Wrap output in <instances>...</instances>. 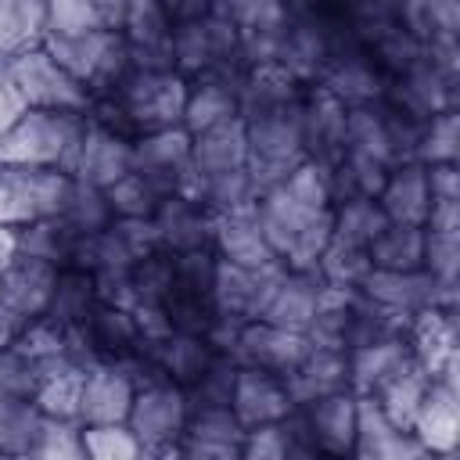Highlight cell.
Instances as JSON below:
<instances>
[{
  "instance_id": "1",
  "label": "cell",
  "mask_w": 460,
  "mask_h": 460,
  "mask_svg": "<svg viewBox=\"0 0 460 460\" xmlns=\"http://www.w3.org/2000/svg\"><path fill=\"white\" fill-rule=\"evenodd\" d=\"M255 219L270 252L288 270H316V259L331 241V205H316L288 183H277L255 198Z\"/></svg>"
},
{
  "instance_id": "2",
  "label": "cell",
  "mask_w": 460,
  "mask_h": 460,
  "mask_svg": "<svg viewBox=\"0 0 460 460\" xmlns=\"http://www.w3.org/2000/svg\"><path fill=\"white\" fill-rule=\"evenodd\" d=\"M86 129V111L22 108V115L0 137L4 165H58L68 172L75 144Z\"/></svg>"
},
{
  "instance_id": "3",
  "label": "cell",
  "mask_w": 460,
  "mask_h": 460,
  "mask_svg": "<svg viewBox=\"0 0 460 460\" xmlns=\"http://www.w3.org/2000/svg\"><path fill=\"white\" fill-rule=\"evenodd\" d=\"M4 72L25 108H61V111L90 108L86 86L47 47H25V50L11 54Z\"/></svg>"
},
{
  "instance_id": "4",
  "label": "cell",
  "mask_w": 460,
  "mask_h": 460,
  "mask_svg": "<svg viewBox=\"0 0 460 460\" xmlns=\"http://www.w3.org/2000/svg\"><path fill=\"white\" fill-rule=\"evenodd\" d=\"M129 169L140 172L162 198H169V194L198 198L201 194V176L194 172V162H190V133L183 126L151 129V133L133 137Z\"/></svg>"
},
{
  "instance_id": "5",
  "label": "cell",
  "mask_w": 460,
  "mask_h": 460,
  "mask_svg": "<svg viewBox=\"0 0 460 460\" xmlns=\"http://www.w3.org/2000/svg\"><path fill=\"white\" fill-rule=\"evenodd\" d=\"M187 417H190V406L183 388L158 377V381L137 385L126 428L140 442V453H180V435Z\"/></svg>"
},
{
  "instance_id": "6",
  "label": "cell",
  "mask_w": 460,
  "mask_h": 460,
  "mask_svg": "<svg viewBox=\"0 0 460 460\" xmlns=\"http://www.w3.org/2000/svg\"><path fill=\"white\" fill-rule=\"evenodd\" d=\"M453 288L456 284L435 280L424 266L417 270H374L370 266V273L359 280L356 291L399 316H413L431 305H453Z\"/></svg>"
},
{
  "instance_id": "7",
  "label": "cell",
  "mask_w": 460,
  "mask_h": 460,
  "mask_svg": "<svg viewBox=\"0 0 460 460\" xmlns=\"http://www.w3.org/2000/svg\"><path fill=\"white\" fill-rule=\"evenodd\" d=\"M309 345L313 341L305 338V331H291V327H280L270 320H248V323H241V331L230 345V356L237 359V367H259V370L284 377L305 359Z\"/></svg>"
},
{
  "instance_id": "8",
  "label": "cell",
  "mask_w": 460,
  "mask_h": 460,
  "mask_svg": "<svg viewBox=\"0 0 460 460\" xmlns=\"http://www.w3.org/2000/svg\"><path fill=\"white\" fill-rule=\"evenodd\" d=\"M129 155H133V140L86 119V129L75 144V155L68 162V176L93 183V187H108L119 176L129 172Z\"/></svg>"
},
{
  "instance_id": "9",
  "label": "cell",
  "mask_w": 460,
  "mask_h": 460,
  "mask_svg": "<svg viewBox=\"0 0 460 460\" xmlns=\"http://www.w3.org/2000/svg\"><path fill=\"white\" fill-rule=\"evenodd\" d=\"M295 410H298L305 435H309L316 453H327V456L352 453V442H356V392L352 388L320 395V399L302 402Z\"/></svg>"
},
{
  "instance_id": "10",
  "label": "cell",
  "mask_w": 460,
  "mask_h": 460,
  "mask_svg": "<svg viewBox=\"0 0 460 460\" xmlns=\"http://www.w3.org/2000/svg\"><path fill=\"white\" fill-rule=\"evenodd\" d=\"M291 406L295 402H291L280 374H270V370H259V367H237L230 410H234V417L241 420L244 431L288 417Z\"/></svg>"
},
{
  "instance_id": "11",
  "label": "cell",
  "mask_w": 460,
  "mask_h": 460,
  "mask_svg": "<svg viewBox=\"0 0 460 460\" xmlns=\"http://www.w3.org/2000/svg\"><path fill=\"white\" fill-rule=\"evenodd\" d=\"M54 280H58V266H50L36 255L14 252L0 266V302L7 309H14L18 316L36 320V316H43V309L50 302Z\"/></svg>"
},
{
  "instance_id": "12",
  "label": "cell",
  "mask_w": 460,
  "mask_h": 460,
  "mask_svg": "<svg viewBox=\"0 0 460 460\" xmlns=\"http://www.w3.org/2000/svg\"><path fill=\"white\" fill-rule=\"evenodd\" d=\"M155 234L165 252H190V248H212V230H216V212H208L198 198L187 194H169L158 201L155 216Z\"/></svg>"
},
{
  "instance_id": "13",
  "label": "cell",
  "mask_w": 460,
  "mask_h": 460,
  "mask_svg": "<svg viewBox=\"0 0 460 460\" xmlns=\"http://www.w3.org/2000/svg\"><path fill=\"white\" fill-rule=\"evenodd\" d=\"M137 385L115 363H90L83 370L79 424H126Z\"/></svg>"
},
{
  "instance_id": "14",
  "label": "cell",
  "mask_w": 460,
  "mask_h": 460,
  "mask_svg": "<svg viewBox=\"0 0 460 460\" xmlns=\"http://www.w3.org/2000/svg\"><path fill=\"white\" fill-rule=\"evenodd\" d=\"M323 280L316 270H284V277L277 280L266 309L259 320L291 327V331H305L309 320L316 316V309L323 305Z\"/></svg>"
},
{
  "instance_id": "15",
  "label": "cell",
  "mask_w": 460,
  "mask_h": 460,
  "mask_svg": "<svg viewBox=\"0 0 460 460\" xmlns=\"http://www.w3.org/2000/svg\"><path fill=\"white\" fill-rule=\"evenodd\" d=\"M244 428L234 417L230 406H208V410H190L183 435H180V453L183 456H241Z\"/></svg>"
},
{
  "instance_id": "16",
  "label": "cell",
  "mask_w": 460,
  "mask_h": 460,
  "mask_svg": "<svg viewBox=\"0 0 460 460\" xmlns=\"http://www.w3.org/2000/svg\"><path fill=\"white\" fill-rule=\"evenodd\" d=\"M190 162H194V172L201 180L216 176V172H230V169H241L248 162V133H244V119L234 115V119H223L208 129H198L190 133ZM201 198V194H198Z\"/></svg>"
},
{
  "instance_id": "17",
  "label": "cell",
  "mask_w": 460,
  "mask_h": 460,
  "mask_svg": "<svg viewBox=\"0 0 460 460\" xmlns=\"http://www.w3.org/2000/svg\"><path fill=\"white\" fill-rule=\"evenodd\" d=\"M284 388L295 406L349 388V352L327 349V345H309L305 359L291 374H284Z\"/></svg>"
},
{
  "instance_id": "18",
  "label": "cell",
  "mask_w": 460,
  "mask_h": 460,
  "mask_svg": "<svg viewBox=\"0 0 460 460\" xmlns=\"http://www.w3.org/2000/svg\"><path fill=\"white\" fill-rule=\"evenodd\" d=\"M460 428V406H456V385L431 377L428 392L413 417V435L424 446V453H453Z\"/></svg>"
},
{
  "instance_id": "19",
  "label": "cell",
  "mask_w": 460,
  "mask_h": 460,
  "mask_svg": "<svg viewBox=\"0 0 460 460\" xmlns=\"http://www.w3.org/2000/svg\"><path fill=\"white\" fill-rule=\"evenodd\" d=\"M356 456H424L413 431L395 428L374 395H356Z\"/></svg>"
},
{
  "instance_id": "20",
  "label": "cell",
  "mask_w": 460,
  "mask_h": 460,
  "mask_svg": "<svg viewBox=\"0 0 460 460\" xmlns=\"http://www.w3.org/2000/svg\"><path fill=\"white\" fill-rule=\"evenodd\" d=\"M377 205L392 223H417L424 226L431 190H428V169L424 162H395L385 176V187L377 190Z\"/></svg>"
},
{
  "instance_id": "21",
  "label": "cell",
  "mask_w": 460,
  "mask_h": 460,
  "mask_svg": "<svg viewBox=\"0 0 460 460\" xmlns=\"http://www.w3.org/2000/svg\"><path fill=\"white\" fill-rule=\"evenodd\" d=\"M212 248L219 259L241 262V266H262L270 259H277L262 237V226L255 219V205L248 208H234V212H219L216 216V230H212Z\"/></svg>"
},
{
  "instance_id": "22",
  "label": "cell",
  "mask_w": 460,
  "mask_h": 460,
  "mask_svg": "<svg viewBox=\"0 0 460 460\" xmlns=\"http://www.w3.org/2000/svg\"><path fill=\"white\" fill-rule=\"evenodd\" d=\"M47 413L32 395H4L0 392V456H32Z\"/></svg>"
},
{
  "instance_id": "23",
  "label": "cell",
  "mask_w": 460,
  "mask_h": 460,
  "mask_svg": "<svg viewBox=\"0 0 460 460\" xmlns=\"http://www.w3.org/2000/svg\"><path fill=\"white\" fill-rule=\"evenodd\" d=\"M97 309V288H93V273L83 266H65L58 270L50 302L43 309V316L65 323V327H79L90 313Z\"/></svg>"
},
{
  "instance_id": "24",
  "label": "cell",
  "mask_w": 460,
  "mask_h": 460,
  "mask_svg": "<svg viewBox=\"0 0 460 460\" xmlns=\"http://www.w3.org/2000/svg\"><path fill=\"white\" fill-rule=\"evenodd\" d=\"M388 223V216L381 212L377 198H341L331 205V241L349 244V248H363L381 234V226Z\"/></svg>"
},
{
  "instance_id": "25",
  "label": "cell",
  "mask_w": 460,
  "mask_h": 460,
  "mask_svg": "<svg viewBox=\"0 0 460 460\" xmlns=\"http://www.w3.org/2000/svg\"><path fill=\"white\" fill-rule=\"evenodd\" d=\"M237 115V83L226 79H198L187 90V104H183V129L198 133L208 129L223 119Z\"/></svg>"
},
{
  "instance_id": "26",
  "label": "cell",
  "mask_w": 460,
  "mask_h": 460,
  "mask_svg": "<svg viewBox=\"0 0 460 460\" xmlns=\"http://www.w3.org/2000/svg\"><path fill=\"white\" fill-rule=\"evenodd\" d=\"M374 270H417L424 259V226L417 223H385L381 234L367 244Z\"/></svg>"
},
{
  "instance_id": "27",
  "label": "cell",
  "mask_w": 460,
  "mask_h": 460,
  "mask_svg": "<svg viewBox=\"0 0 460 460\" xmlns=\"http://www.w3.org/2000/svg\"><path fill=\"white\" fill-rule=\"evenodd\" d=\"M58 219H65L79 234H97L115 219V212H111V201H108L104 187H93V183H83V180H68L65 201L58 208Z\"/></svg>"
},
{
  "instance_id": "28",
  "label": "cell",
  "mask_w": 460,
  "mask_h": 460,
  "mask_svg": "<svg viewBox=\"0 0 460 460\" xmlns=\"http://www.w3.org/2000/svg\"><path fill=\"white\" fill-rule=\"evenodd\" d=\"M234 377H237V359L230 352H219L187 388V406L190 410H208V406H230L234 395Z\"/></svg>"
},
{
  "instance_id": "29",
  "label": "cell",
  "mask_w": 460,
  "mask_h": 460,
  "mask_svg": "<svg viewBox=\"0 0 460 460\" xmlns=\"http://www.w3.org/2000/svg\"><path fill=\"white\" fill-rule=\"evenodd\" d=\"M104 194L111 201L115 219H151L155 208H158V201H162V194L140 172H133V169L126 176H119L115 183H108Z\"/></svg>"
},
{
  "instance_id": "30",
  "label": "cell",
  "mask_w": 460,
  "mask_h": 460,
  "mask_svg": "<svg viewBox=\"0 0 460 460\" xmlns=\"http://www.w3.org/2000/svg\"><path fill=\"white\" fill-rule=\"evenodd\" d=\"M83 370L86 367H75V370H65V374H54L47 381H40L36 388V406L47 413V417H65V420H79V392H83Z\"/></svg>"
},
{
  "instance_id": "31",
  "label": "cell",
  "mask_w": 460,
  "mask_h": 460,
  "mask_svg": "<svg viewBox=\"0 0 460 460\" xmlns=\"http://www.w3.org/2000/svg\"><path fill=\"white\" fill-rule=\"evenodd\" d=\"M93 29H108L93 7V0H47V32L43 36H83Z\"/></svg>"
},
{
  "instance_id": "32",
  "label": "cell",
  "mask_w": 460,
  "mask_h": 460,
  "mask_svg": "<svg viewBox=\"0 0 460 460\" xmlns=\"http://www.w3.org/2000/svg\"><path fill=\"white\" fill-rule=\"evenodd\" d=\"M417 162H424V165L456 162V111L453 108H446L424 122L420 140H417Z\"/></svg>"
},
{
  "instance_id": "33",
  "label": "cell",
  "mask_w": 460,
  "mask_h": 460,
  "mask_svg": "<svg viewBox=\"0 0 460 460\" xmlns=\"http://www.w3.org/2000/svg\"><path fill=\"white\" fill-rule=\"evenodd\" d=\"M456 259H460L456 230H428L424 226V259H420V266L435 280L456 284Z\"/></svg>"
},
{
  "instance_id": "34",
  "label": "cell",
  "mask_w": 460,
  "mask_h": 460,
  "mask_svg": "<svg viewBox=\"0 0 460 460\" xmlns=\"http://www.w3.org/2000/svg\"><path fill=\"white\" fill-rule=\"evenodd\" d=\"M32 456H86L83 424L79 420H65V417H47Z\"/></svg>"
},
{
  "instance_id": "35",
  "label": "cell",
  "mask_w": 460,
  "mask_h": 460,
  "mask_svg": "<svg viewBox=\"0 0 460 460\" xmlns=\"http://www.w3.org/2000/svg\"><path fill=\"white\" fill-rule=\"evenodd\" d=\"M86 456H140V442L126 424H83Z\"/></svg>"
},
{
  "instance_id": "36",
  "label": "cell",
  "mask_w": 460,
  "mask_h": 460,
  "mask_svg": "<svg viewBox=\"0 0 460 460\" xmlns=\"http://www.w3.org/2000/svg\"><path fill=\"white\" fill-rule=\"evenodd\" d=\"M158 4H162L165 18H169L172 25H183V22H198V18L212 14V7H216V0H158Z\"/></svg>"
},
{
  "instance_id": "37",
  "label": "cell",
  "mask_w": 460,
  "mask_h": 460,
  "mask_svg": "<svg viewBox=\"0 0 460 460\" xmlns=\"http://www.w3.org/2000/svg\"><path fill=\"white\" fill-rule=\"evenodd\" d=\"M22 97H18V90L11 86V79H7V72L0 75V137H4V129L22 115Z\"/></svg>"
},
{
  "instance_id": "38",
  "label": "cell",
  "mask_w": 460,
  "mask_h": 460,
  "mask_svg": "<svg viewBox=\"0 0 460 460\" xmlns=\"http://www.w3.org/2000/svg\"><path fill=\"white\" fill-rule=\"evenodd\" d=\"M25 323H29L25 316H18L14 309H7V305L0 302V349H7V345H14Z\"/></svg>"
}]
</instances>
